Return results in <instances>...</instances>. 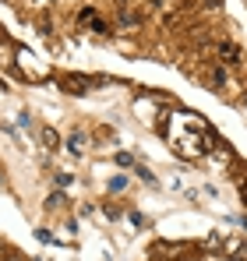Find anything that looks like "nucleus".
<instances>
[{
  "label": "nucleus",
  "instance_id": "obj_15",
  "mask_svg": "<svg viewBox=\"0 0 247 261\" xmlns=\"http://www.w3.org/2000/svg\"><path fill=\"white\" fill-rule=\"evenodd\" d=\"M36 240H39V244H57V240H53V233H50V229H36Z\"/></svg>",
  "mask_w": 247,
  "mask_h": 261
},
{
  "label": "nucleus",
  "instance_id": "obj_10",
  "mask_svg": "<svg viewBox=\"0 0 247 261\" xmlns=\"http://www.w3.org/2000/svg\"><path fill=\"white\" fill-rule=\"evenodd\" d=\"M85 145H88V134H85V130H71V134H67V148H71L75 155H82Z\"/></svg>",
  "mask_w": 247,
  "mask_h": 261
},
{
  "label": "nucleus",
  "instance_id": "obj_12",
  "mask_svg": "<svg viewBox=\"0 0 247 261\" xmlns=\"http://www.w3.org/2000/svg\"><path fill=\"white\" fill-rule=\"evenodd\" d=\"M53 184H57V191H64V187L75 184V176H71V173H57V176H53Z\"/></svg>",
  "mask_w": 247,
  "mask_h": 261
},
{
  "label": "nucleus",
  "instance_id": "obj_6",
  "mask_svg": "<svg viewBox=\"0 0 247 261\" xmlns=\"http://www.w3.org/2000/svg\"><path fill=\"white\" fill-rule=\"evenodd\" d=\"M134 113L145 117V124H159V106L149 99H134Z\"/></svg>",
  "mask_w": 247,
  "mask_h": 261
},
{
  "label": "nucleus",
  "instance_id": "obj_16",
  "mask_svg": "<svg viewBox=\"0 0 247 261\" xmlns=\"http://www.w3.org/2000/svg\"><path fill=\"white\" fill-rule=\"evenodd\" d=\"M138 176H141V180H145V184H152V187H156V176L149 173V170H145V166H138Z\"/></svg>",
  "mask_w": 247,
  "mask_h": 261
},
{
  "label": "nucleus",
  "instance_id": "obj_9",
  "mask_svg": "<svg viewBox=\"0 0 247 261\" xmlns=\"http://www.w3.org/2000/svg\"><path fill=\"white\" fill-rule=\"evenodd\" d=\"M202 82H205L208 88H223V85H226V71H223V64H215V67H208L205 74H202Z\"/></svg>",
  "mask_w": 247,
  "mask_h": 261
},
{
  "label": "nucleus",
  "instance_id": "obj_13",
  "mask_svg": "<svg viewBox=\"0 0 247 261\" xmlns=\"http://www.w3.org/2000/svg\"><path fill=\"white\" fill-rule=\"evenodd\" d=\"M117 166H124V170L134 166V155H131V152H117Z\"/></svg>",
  "mask_w": 247,
  "mask_h": 261
},
{
  "label": "nucleus",
  "instance_id": "obj_4",
  "mask_svg": "<svg viewBox=\"0 0 247 261\" xmlns=\"http://www.w3.org/2000/svg\"><path fill=\"white\" fill-rule=\"evenodd\" d=\"M78 21H82L85 29L99 32V36H110V25L99 18V11H95V7H82V11H78Z\"/></svg>",
  "mask_w": 247,
  "mask_h": 261
},
{
  "label": "nucleus",
  "instance_id": "obj_7",
  "mask_svg": "<svg viewBox=\"0 0 247 261\" xmlns=\"http://www.w3.org/2000/svg\"><path fill=\"white\" fill-rule=\"evenodd\" d=\"M36 138L42 141V148H46V152H60V145H64V141H60V134H57V127H46V124L39 127Z\"/></svg>",
  "mask_w": 247,
  "mask_h": 261
},
{
  "label": "nucleus",
  "instance_id": "obj_18",
  "mask_svg": "<svg viewBox=\"0 0 247 261\" xmlns=\"http://www.w3.org/2000/svg\"><path fill=\"white\" fill-rule=\"evenodd\" d=\"M4 261H25V258H18V254H11V258H4Z\"/></svg>",
  "mask_w": 247,
  "mask_h": 261
},
{
  "label": "nucleus",
  "instance_id": "obj_19",
  "mask_svg": "<svg viewBox=\"0 0 247 261\" xmlns=\"http://www.w3.org/2000/svg\"><path fill=\"white\" fill-rule=\"evenodd\" d=\"M120 4H124V0H120Z\"/></svg>",
  "mask_w": 247,
  "mask_h": 261
},
{
  "label": "nucleus",
  "instance_id": "obj_1",
  "mask_svg": "<svg viewBox=\"0 0 247 261\" xmlns=\"http://www.w3.org/2000/svg\"><path fill=\"white\" fill-rule=\"evenodd\" d=\"M159 127H163L169 148L180 159H187V163L202 159L205 152H212V145H215L212 127H205V120L198 113H191V110H173L169 113V124H159Z\"/></svg>",
  "mask_w": 247,
  "mask_h": 261
},
{
  "label": "nucleus",
  "instance_id": "obj_11",
  "mask_svg": "<svg viewBox=\"0 0 247 261\" xmlns=\"http://www.w3.org/2000/svg\"><path fill=\"white\" fill-rule=\"evenodd\" d=\"M46 208H50V212H57V208H64V191H53V194L46 198Z\"/></svg>",
  "mask_w": 247,
  "mask_h": 261
},
{
  "label": "nucleus",
  "instance_id": "obj_14",
  "mask_svg": "<svg viewBox=\"0 0 247 261\" xmlns=\"http://www.w3.org/2000/svg\"><path fill=\"white\" fill-rule=\"evenodd\" d=\"M124 187H127V176H113V180H110V191H113V194L124 191Z\"/></svg>",
  "mask_w": 247,
  "mask_h": 261
},
{
  "label": "nucleus",
  "instance_id": "obj_8",
  "mask_svg": "<svg viewBox=\"0 0 247 261\" xmlns=\"http://www.w3.org/2000/svg\"><path fill=\"white\" fill-rule=\"evenodd\" d=\"M117 21H120V25H127V29H138V25H141V14H138L134 7L120 4V7H117Z\"/></svg>",
  "mask_w": 247,
  "mask_h": 261
},
{
  "label": "nucleus",
  "instance_id": "obj_5",
  "mask_svg": "<svg viewBox=\"0 0 247 261\" xmlns=\"http://www.w3.org/2000/svg\"><path fill=\"white\" fill-rule=\"evenodd\" d=\"M215 53H219L223 67H226V64H237V60H240V46L233 43V39H223V43L215 46Z\"/></svg>",
  "mask_w": 247,
  "mask_h": 261
},
{
  "label": "nucleus",
  "instance_id": "obj_2",
  "mask_svg": "<svg viewBox=\"0 0 247 261\" xmlns=\"http://www.w3.org/2000/svg\"><path fill=\"white\" fill-rule=\"evenodd\" d=\"M14 60H18V71H21V78H29V82H42V78H50L46 64H42V60L36 57V53H32V49L18 46V49H14Z\"/></svg>",
  "mask_w": 247,
  "mask_h": 261
},
{
  "label": "nucleus",
  "instance_id": "obj_17",
  "mask_svg": "<svg viewBox=\"0 0 247 261\" xmlns=\"http://www.w3.org/2000/svg\"><path fill=\"white\" fill-rule=\"evenodd\" d=\"M237 180H240V201L247 205V176H237Z\"/></svg>",
  "mask_w": 247,
  "mask_h": 261
},
{
  "label": "nucleus",
  "instance_id": "obj_3",
  "mask_svg": "<svg viewBox=\"0 0 247 261\" xmlns=\"http://www.w3.org/2000/svg\"><path fill=\"white\" fill-rule=\"evenodd\" d=\"M57 82H60L64 92H71V95H88V92H95V88L103 85V78H88V74H75V71L60 74Z\"/></svg>",
  "mask_w": 247,
  "mask_h": 261
}]
</instances>
